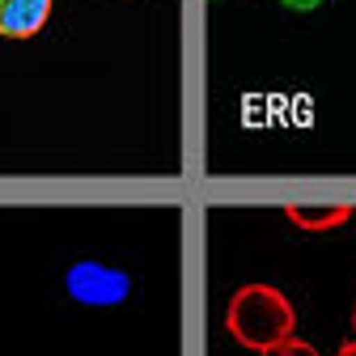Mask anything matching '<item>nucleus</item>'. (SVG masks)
Wrapping results in <instances>:
<instances>
[{"label": "nucleus", "instance_id": "nucleus-4", "mask_svg": "<svg viewBox=\"0 0 356 356\" xmlns=\"http://www.w3.org/2000/svg\"><path fill=\"white\" fill-rule=\"evenodd\" d=\"M284 212H289V220H293L297 229H314V234H323V229L348 225L356 208H352V204H331V208H301V204H289Z\"/></svg>", "mask_w": 356, "mask_h": 356}, {"label": "nucleus", "instance_id": "nucleus-2", "mask_svg": "<svg viewBox=\"0 0 356 356\" xmlns=\"http://www.w3.org/2000/svg\"><path fill=\"white\" fill-rule=\"evenodd\" d=\"M64 293L76 301V305H123L131 297V276L115 263H102V259H81L64 272Z\"/></svg>", "mask_w": 356, "mask_h": 356}, {"label": "nucleus", "instance_id": "nucleus-6", "mask_svg": "<svg viewBox=\"0 0 356 356\" xmlns=\"http://www.w3.org/2000/svg\"><path fill=\"white\" fill-rule=\"evenodd\" d=\"M323 5H327V0H280V9H289V13H314Z\"/></svg>", "mask_w": 356, "mask_h": 356}, {"label": "nucleus", "instance_id": "nucleus-3", "mask_svg": "<svg viewBox=\"0 0 356 356\" xmlns=\"http://www.w3.org/2000/svg\"><path fill=\"white\" fill-rule=\"evenodd\" d=\"M56 0H0V34L5 38H34L51 22Z\"/></svg>", "mask_w": 356, "mask_h": 356}, {"label": "nucleus", "instance_id": "nucleus-5", "mask_svg": "<svg viewBox=\"0 0 356 356\" xmlns=\"http://www.w3.org/2000/svg\"><path fill=\"white\" fill-rule=\"evenodd\" d=\"M259 356H318V348L305 343V339H297V335H289V339H280V343H272V348H263Z\"/></svg>", "mask_w": 356, "mask_h": 356}, {"label": "nucleus", "instance_id": "nucleus-1", "mask_svg": "<svg viewBox=\"0 0 356 356\" xmlns=\"http://www.w3.org/2000/svg\"><path fill=\"white\" fill-rule=\"evenodd\" d=\"M225 331L242 348L263 352V348H272V343H280L297 331V309L272 284H246L225 305Z\"/></svg>", "mask_w": 356, "mask_h": 356}, {"label": "nucleus", "instance_id": "nucleus-7", "mask_svg": "<svg viewBox=\"0 0 356 356\" xmlns=\"http://www.w3.org/2000/svg\"><path fill=\"white\" fill-rule=\"evenodd\" d=\"M335 356H356V335H352V339H343V343H339V352H335Z\"/></svg>", "mask_w": 356, "mask_h": 356}, {"label": "nucleus", "instance_id": "nucleus-8", "mask_svg": "<svg viewBox=\"0 0 356 356\" xmlns=\"http://www.w3.org/2000/svg\"><path fill=\"white\" fill-rule=\"evenodd\" d=\"M352 335H356V301H352Z\"/></svg>", "mask_w": 356, "mask_h": 356}]
</instances>
